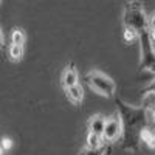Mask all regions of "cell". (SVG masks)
<instances>
[{
    "label": "cell",
    "instance_id": "cell-3",
    "mask_svg": "<svg viewBox=\"0 0 155 155\" xmlns=\"http://www.w3.org/2000/svg\"><path fill=\"white\" fill-rule=\"evenodd\" d=\"M140 48H141V70H147L155 74V48L149 39L146 31H141L140 34Z\"/></svg>",
    "mask_w": 155,
    "mask_h": 155
},
{
    "label": "cell",
    "instance_id": "cell-15",
    "mask_svg": "<svg viewBox=\"0 0 155 155\" xmlns=\"http://www.w3.org/2000/svg\"><path fill=\"white\" fill-rule=\"evenodd\" d=\"M0 146L3 147V150H5V149H9V147H11V140L3 138V140H2V144H0Z\"/></svg>",
    "mask_w": 155,
    "mask_h": 155
},
{
    "label": "cell",
    "instance_id": "cell-9",
    "mask_svg": "<svg viewBox=\"0 0 155 155\" xmlns=\"http://www.w3.org/2000/svg\"><path fill=\"white\" fill-rule=\"evenodd\" d=\"M9 58H11V61L19 62L23 58V45H14V44H11L9 45Z\"/></svg>",
    "mask_w": 155,
    "mask_h": 155
},
{
    "label": "cell",
    "instance_id": "cell-11",
    "mask_svg": "<svg viewBox=\"0 0 155 155\" xmlns=\"http://www.w3.org/2000/svg\"><path fill=\"white\" fill-rule=\"evenodd\" d=\"M81 155H106V147L104 146H101L98 149H88V147H85V149L81 150Z\"/></svg>",
    "mask_w": 155,
    "mask_h": 155
},
{
    "label": "cell",
    "instance_id": "cell-18",
    "mask_svg": "<svg viewBox=\"0 0 155 155\" xmlns=\"http://www.w3.org/2000/svg\"><path fill=\"white\" fill-rule=\"evenodd\" d=\"M2 153H3V147H2V146H0V155H2Z\"/></svg>",
    "mask_w": 155,
    "mask_h": 155
},
{
    "label": "cell",
    "instance_id": "cell-7",
    "mask_svg": "<svg viewBox=\"0 0 155 155\" xmlns=\"http://www.w3.org/2000/svg\"><path fill=\"white\" fill-rule=\"evenodd\" d=\"M65 92H67V96L74 102V104H78V102H81L84 99V90H82V87L79 84L65 88Z\"/></svg>",
    "mask_w": 155,
    "mask_h": 155
},
{
    "label": "cell",
    "instance_id": "cell-14",
    "mask_svg": "<svg viewBox=\"0 0 155 155\" xmlns=\"http://www.w3.org/2000/svg\"><path fill=\"white\" fill-rule=\"evenodd\" d=\"M147 25H149V28H150V30H155V12L147 19Z\"/></svg>",
    "mask_w": 155,
    "mask_h": 155
},
{
    "label": "cell",
    "instance_id": "cell-2",
    "mask_svg": "<svg viewBox=\"0 0 155 155\" xmlns=\"http://www.w3.org/2000/svg\"><path fill=\"white\" fill-rule=\"evenodd\" d=\"M124 25L126 28L135 30L137 33L146 31L147 17L144 14V9L141 6H135V3H129L124 11Z\"/></svg>",
    "mask_w": 155,
    "mask_h": 155
},
{
    "label": "cell",
    "instance_id": "cell-5",
    "mask_svg": "<svg viewBox=\"0 0 155 155\" xmlns=\"http://www.w3.org/2000/svg\"><path fill=\"white\" fill-rule=\"evenodd\" d=\"M104 126H106V118H104V116H102V115H95V116H92V118H90V121H88V130L102 137Z\"/></svg>",
    "mask_w": 155,
    "mask_h": 155
},
{
    "label": "cell",
    "instance_id": "cell-10",
    "mask_svg": "<svg viewBox=\"0 0 155 155\" xmlns=\"http://www.w3.org/2000/svg\"><path fill=\"white\" fill-rule=\"evenodd\" d=\"M11 44L14 45H23L25 44V33L20 28H14L11 33Z\"/></svg>",
    "mask_w": 155,
    "mask_h": 155
},
{
    "label": "cell",
    "instance_id": "cell-1",
    "mask_svg": "<svg viewBox=\"0 0 155 155\" xmlns=\"http://www.w3.org/2000/svg\"><path fill=\"white\" fill-rule=\"evenodd\" d=\"M87 82H88L90 88L101 96L110 98V96H113L115 90H116V85H115L112 78L106 76L101 71H90L87 74Z\"/></svg>",
    "mask_w": 155,
    "mask_h": 155
},
{
    "label": "cell",
    "instance_id": "cell-16",
    "mask_svg": "<svg viewBox=\"0 0 155 155\" xmlns=\"http://www.w3.org/2000/svg\"><path fill=\"white\" fill-rule=\"evenodd\" d=\"M149 39H150V42H152V45H155V30H150L149 33Z\"/></svg>",
    "mask_w": 155,
    "mask_h": 155
},
{
    "label": "cell",
    "instance_id": "cell-6",
    "mask_svg": "<svg viewBox=\"0 0 155 155\" xmlns=\"http://www.w3.org/2000/svg\"><path fill=\"white\" fill-rule=\"evenodd\" d=\"M76 84H78V73H76L74 67L70 65V67H67L65 70H64V73H62V85L65 87V88H68V87H73Z\"/></svg>",
    "mask_w": 155,
    "mask_h": 155
},
{
    "label": "cell",
    "instance_id": "cell-4",
    "mask_svg": "<svg viewBox=\"0 0 155 155\" xmlns=\"http://www.w3.org/2000/svg\"><path fill=\"white\" fill-rule=\"evenodd\" d=\"M121 134H123V124H121L120 113H116L112 118L106 120V126H104V130H102V140L112 143V141L121 138Z\"/></svg>",
    "mask_w": 155,
    "mask_h": 155
},
{
    "label": "cell",
    "instance_id": "cell-17",
    "mask_svg": "<svg viewBox=\"0 0 155 155\" xmlns=\"http://www.w3.org/2000/svg\"><path fill=\"white\" fill-rule=\"evenodd\" d=\"M5 45V39H3V33H2V28H0V48H3Z\"/></svg>",
    "mask_w": 155,
    "mask_h": 155
},
{
    "label": "cell",
    "instance_id": "cell-13",
    "mask_svg": "<svg viewBox=\"0 0 155 155\" xmlns=\"http://www.w3.org/2000/svg\"><path fill=\"white\" fill-rule=\"evenodd\" d=\"M144 93H153L155 95V79L146 87V90H144Z\"/></svg>",
    "mask_w": 155,
    "mask_h": 155
},
{
    "label": "cell",
    "instance_id": "cell-12",
    "mask_svg": "<svg viewBox=\"0 0 155 155\" xmlns=\"http://www.w3.org/2000/svg\"><path fill=\"white\" fill-rule=\"evenodd\" d=\"M138 34H140V33H137L135 30L126 28V31H124V39H126V41H134V39L138 37Z\"/></svg>",
    "mask_w": 155,
    "mask_h": 155
},
{
    "label": "cell",
    "instance_id": "cell-8",
    "mask_svg": "<svg viewBox=\"0 0 155 155\" xmlns=\"http://www.w3.org/2000/svg\"><path fill=\"white\" fill-rule=\"evenodd\" d=\"M85 143H87L85 147H88V149H98L101 146H104V140H102L101 135H96L93 132H88L87 138H85Z\"/></svg>",
    "mask_w": 155,
    "mask_h": 155
},
{
    "label": "cell",
    "instance_id": "cell-19",
    "mask_svg": "<svg viewBox=\"0 0 155 155\" xmlns=\"http://www.w3.org/2000/svg\"><path fill=\"white\" fill-rule=\"evenodd\" d=\"M153 141H155V132H153Z\"/></svg>",
    "mask_w": 155,
    "mask_h": 155
}]
</instances>
